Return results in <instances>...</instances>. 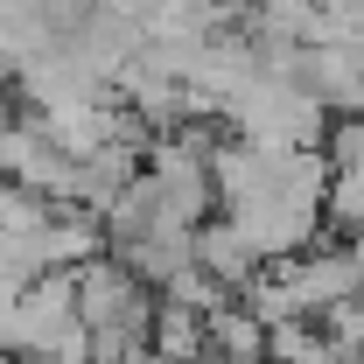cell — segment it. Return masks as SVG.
<instances>
[{
    "label": "cell",
    "mask_w": 364,
    "mask_h": 364,
    "mask_svg": "<svg viewBox=\"0 0 364 364\" xmlns=\"http://www.w3.org/2000/svg\"><path fill=\"white\" fill-rule=\"evenodd\" d=\"M43 267H91L98 252H112V231H105V218L98 210H85V203H56V218H49L43 231Z\"/></svg>",
    "instance_id": "1"
},
{
    "label": "cell",
    "mask_w": 364,
    "mask_h": 364,
    "mask_svg": "<svg viewBox=\"0 0 364 364\" xmlns=\"http://www.w3.org/2000/svg\"><path fill=\"white\" fill-rule=\"evenodd\" d=\"M196 267L218 273L231 294H245V287L267 273V259H259V252H252V238H245V231H238L225 210H218L210 225H196Z\"/></svg>",
    "instance_id": "2"
},
{
    "label": "cell",
    "mask_w": 364,
    "mask_h": 364,
    "mask_svg": "<svg viewBox=\"0 0 364 364\" xmlns=\"http://www.w3.org/2000/svg\"><path fill=\"white\" fill-rule=\"evenodd\" d=\"M63 36H56L43 0H0V70H21V63H36Z\"/></svg>",
    "instance_id": "3"
},
{
    "label": "cell",
    "mask_w": 364,
    "mask_h": 364,
    "mask_svg": "<svg viewBox=\"0 0 364 364\" xmlns=\"http://www.w3.org/2000/svg\"><path fill=\"white\" fill-rule=\"evenodd\" d=\"M267 336H273V322L252 316L245 294H231L225 309L210 316V350H225V358H238V364H267Z\"/></svg>",
    "instance_id": "4"
},
{
    "label": "cell",
    "mask_w": 364,
    "mask_h": 364,
    "mask_svg": "<svg viewBox=\"0 0 364 364\" xmlns=\"http://www.w3.org/2000/svg\"><path fill=\"white\" fill-rule=\"evenodd\" d=\"M154 350L196 364L203 350H210V316L189 309V301H168V294H161V309H154Z\"/></svg>",
    "instance_id": "5"
},
{
    "label": "cell",
    "mask_w": 364,
    "mask_h": 364,
    "mask_svg": "<svg viewBox=\"0 0 364 364\" xmlns=\"http://www.w3.org/2000/svg\"><path fill=\"white\" fill-rule=\"evenodd\" d=\"M21 112H28V105H21V91H14L7 77H0V140H7L14 127H21Z\"/></svg>",
    "instance_id": "6"
},
{
    "label": "cell",
    "mask_w": 364,
    "mask_h": 364,
    "mask_svg": "<svg viewBox=\"0 0 364 364\" xmlns=\"http://www.w3.org/2000/svg\"><path fill=\"white\" fill-rule=\"evenodd\" d=\"M196 364H238V358H225V350H203V358H196Z\"/></svg>",
    "instance_id": "7"
}]
</instances>
